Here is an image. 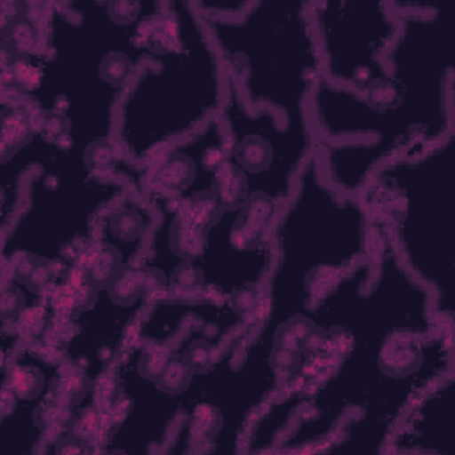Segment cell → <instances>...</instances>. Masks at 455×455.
Returning a JSON list of instances; mask_svg holds the SVG:
<instances>
[{
	"instance_id": "obj_1",
	"label": "cell",
	"mask_w": 455,
	"mask_h": 455,
	"mask_svg": "<svg viewBox=\"0 0 455 455\" xmlns=\"http://www.w3.org/2000/svg\"><path fill=\"white\" fill-rule=\"evenodd\" d=\"M142 39L148 60L121 96L114 135L121 156L146 171L162 149L220 116L226 71L192 2H165Z\"/></svg>"
},
{
	"instance_id": "obj_2",
	"label": "cell",
	"mask_w": 455,
	"mask_h": 455,
	"mask_svg": "<svg viewBox=\"0 0 455 455\" xmlns=\"http://www.w3.org/2000/svg\"><path fill=\"white\" fill-rule=\"evenodd\" d=\"M455 133L425 149L382 164L370 178L364 201L391 235L403 267L430 291L439 322L453 325V180Z\"/></svg>"
},
{
	"instance_id": "obj_3",
	"label": "cell",
	"mask_w": 455,
	"mask_h": 455,
	"mask_svg": "<svg viewBox=\"0 0 455 455\" xmlns=\"http://www.w3.org/2000/svg\"><path fill=\"white\" fill-rule=\"evenodd\" d=\"M201 20L249 112L267 107L286 124L311 126L307 100L322 60L309 2H252L242 16Z\"/></svg>"
},
{
	"instance_id": "obj_4",
	"label": "cell",
	"mask_w": 455,
	"mask_h": 455,
	"mask_svg": "<svg viewBox=\"0 0 455 455\" xmlns=\"http://www.w3.org/2000/svg\"><path fill=\"white\" fill-rule=\"evenodd\" d=\"M322 76L361 94L375 110L414 100L416 92L393 80L384 57L398 34L389 2H309Z\"/></svg>"
},
{
	"instance_id": "obj_5",
	"label": "cell",
	"mask_w": 455,
	"mask_h": 455,
	"mask_svg": "<svg viewBox=\"0 0 455 455\" xmlns=\"http://www.w3.org/2000/svg\"><path fill=\"white\" fill-rule=\"evenodd\" d=\"M220 119L228 137V160L243 172L249 196L261 192L284 204L293 192L297 174L315 153L313 124H286L267 107L249 112L228 73Z\"/></svg>"
},
{
	"instance_id": "obj_6",
	"label": "cell",
	"mask_w": 455,
	"mask_h": 455,
	"mask_svg": "<svg viewBox=\"0 0 455 455\" xmlns=\"http://www.w3.org/2000/svg\"><path fill=\"white\" fill-rule=\"evenodd\" d=\"M226 156L228 137L217 116L196 133L162 149L148 164L144 196L151 192L181 204L213 201L215 176Z\"/></svg>"
},
{
	"instance_id": "obj_7",
	"label": "cell",
	"mask_w": 455,
	"mask_h": 455,
	"mask_svg": "<svg viewBox=\"0 0 455 455\" xmlns=\"http://www.w3.org/2000/svg\"><path fill=\"white\" fill-rule=\"evenodd\" d=\"M453 373L425 389L400 418L391 432L384 453H451Z\"/></svg>"
},
{
	"instance_id": "obj_8",
	"label": "cell",
	"mask_w": 455,
	"mask_h": 455,
	"mask_svg": "<svg viewBox=\"0 0 455 455\" xmlns=\"http://www.w3.org/2000/svg\"><path fill=\"white\" fill-rule=\"evenodd\" d=\"M142 199L144 196L128 192L121 203L100 219L101 242L117 249L128 265L137 259L142 242L153 226V210Z\"/></svg>"
},
{
	"instance_id": "obj_9",
	"label": "cell",
	"mask_w": 455,
	"mask_h": 455,
	"mask_svg": "<svg viewBox=\"0 0 455 455\" xmlns=\"http://www.w3.org/2000/svg\"><path fill=\"white\" fill-rule=\"evenodd\" d=\"M48 361L36 354H23L12 361L11 370L4 368V389H7L20 402H41L53 389L59 371L46 373L43 366Z\"/></svg>"
},
{
	"instance_id": "obj_10",
	"label": "cell",
	"mask_w": 455,
	"mask_h": 455,
	"mask_svg": "<svg viewBox=\"0 0 455 455\" xmlns=\"http://www.w3.org/2000/svg\"><path fill=\"white\" fill-rule=\"evenodd\" d=\"M36 135H37L36 116L32 114L28 105L21 98H16L14 101H9L7 98H4L2 139H0L2 162L9 160L12 155H16L25 146H28Z\"/></svg>"
},
{
	"instance_id": "obj_11",
	"label": "cell",
	"mask_w": 455,
	"mask_h": 455,
	"mask_svg": "<svg viewBox=\"0 0 455 455\" xmlns=\"http://www.w3.org/2000/svg\"><path fill=\"white\" fill-rule=\"evenodd\" d=\"M25 290L28 288L18 279H14L12 275L4 279V286H2V323L4 325H7L9 322H18L27 311Z\"/></svg>"
}]
</instances>
